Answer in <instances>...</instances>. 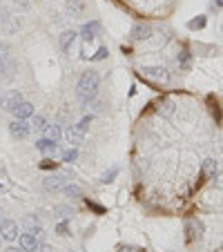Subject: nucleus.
<instances>
[{
  "label": "nucleus",
  "instance_id": "obj_1",
  "mask_svg": "<svg viewBox=\"0 0 223 252\" xmlns=\"http://www.w3.org/2000/svg\"><path fill=\"white\" fill-rule=\"evenodd\" d=\"M98 87H101V74L96 69H87L80 74L78 83H76V98L80 100V105L90 107L98 96Z\"/></svg>",
  "mask_w": 223,
  "mask_h": 252
},
{
  "label": "nucleus",
  "instance_id": "obj_2",
  "mask_svg": "<svg viewBox=\"0 0 223 252\" xmlns=\"http://www.w3.org/2000/svg\"><path fill=\"white\" fill-rule=\"evenodd\" d=\"M22 92L20 90H7L0 96V110L2 112H14L18 107V103H22Z\"/></svg>",
  "mask_w": 223,
  "mask_h": 252
},
{
  "label": "nucleus",
  "instance_id": "obj_3",
  "mask_svg": "<svg viewBox=\"0 0 223 252\" xmlns=\"http://www.w3.org/2000/svg\"><path fill=\"white\" fill-rule=\"evenodd\" d=\"M9 134H11V138H16V141H25V138H29V134H32V123L16 118V121L9 123Z\"/></svg>",
  "mask_w": 223,
  "mask_h": 252
},
{
  "label": "nucleus",
  "instance_id": "obj_4",
  "mask_svg": "<svg viewBox=\"0 0 223 252\" xmlns=\"http://www.w3.org/2000/svg\"><path fill=\"white\" fill-rule=\"evenodd\" d=\"M63 136H65V141L69 143V145H74V147H78L80 143L85 141V130L78 125V123H74V125H69L67 130L63 132Z\"/></svg>",
  "mask_w": 223,
  "mask_h": 252
},
{
  "label": "nucleus",
  "instance_id": "obj_5",
  "mask_svg": "<svg viewBox=\"0 0 223 252\" xmlns=\"http://www.w3.org/2000/svg\"><path fill=\"white\" fill-rule=\"evenodd\" d=\"M0 239H5V241H14V239H18V223L14 219H2L0 221Z\"/></svg>",
  "mask_w": 223,
  "mask_h": 252
},
{
  "label": "nucleus",
  "instance_id": "obj_6",
  "mask_svg": "<svg viewBox=\"0 0 223 252\" xmlns=\"http://www.w3.org/2000/svg\"><path fill=\"white\" fill-rule=\"evenodd\" d=\"M87 11L85 0H65V14L69 18H83Z\"/></svg>",
  "mask_w": 223,
  "mask_h": 252
},
{
  "label": "nucleus",
  "instance_id": "obj_7",
  "mask_svg": "<svg viewBox=\"0 0 223 252\" xmlns=\"http://www.w3.org/2000/svg\"><path fill=\"white\" fill-rule=\"evenodd\" d=\"M130 38L136 42L149 40V38H152V25H148V22H136V25L132 27V32H130Z\"/></svg>",
  "mask_w": 223,
  "mask_h": 252
},
{
  "label": "nucleus",
  "instance_id": "obj_8",
  "mask_svg": "<svg viewBox=\"0 0 223 252\" xmlns=\"http://www.w3.org/2000/svg\"><path fill=\"white\" fill-rule=\"evenodd\" d=\"M36 150L38 152H43V154H47V156H60V147H58V143L56 141H52V138H38L36 141Z\"/></svg>",
  "mask_w": 223,
  "mask_h": 252
},
{
  "label": "nucleus",
  "instance_id": "obj_9",
  "mask_svg": "<svg viewBox=\"0 0 223 252\" xmlns=\"http://www.w3.org/2000/svg\"><path fill=\"white\" fill-rule=\"evenodd\" d=\"M43 188H45V192H49V194H56V192H60V190L65 188V179L60 176V174H49V176L43 179Z\"/></svg>",
  "mask_w": 223,
  "mask_h": 252
},
{
  "label": "nucleus",
  "instance_id": "obj_10",
  "mask_svg": "<svg viewBox=\"0 0 223 252\" xmlns=\"http://www.w3.org/2000/svg\"><path fill=\"white\" fill-rule=\"evenodd\" d=\"M76 38H78V34H76L74 29H65V32L58 36V45H60V49H63L65 54H72V47H74Z\"/></svg>",
  "mask_w": 223,
  "mask_h": 252
},
{
  "label": "nucleus",
  "instance_id": "obj_11",
  "mask_svg": "<svg viewBox=\"0 0 223 252\" xmlns=\"http://www.w3.org/2000/svg\"><path fill=\"white\" fill-rule=\"evenodd\" d=\"M98 32H101V20H90V22H85L83 25V29H80V34L78 36L83 38V40H94L96 36H98Z\"/></svg>",
  "mask_w": 223,
  "mask_h": 252
},
{
  "label": "nucleus",
  "instance_id": "obj_12",
  "mask_svg": "<svg viewBox=\"0 0 223 252\" xmlns=\"http://www.w3.org/2000/svg\"><path fill=\"white\" fill-rule=\"evenodd\" d=\"M11 114L16 116V118H20V121H27V118H32L34 114H36V110H34V105L29 103V100H22V103H18V107Z\"/></svg>",
  "mask_w": 223,
  "mask_h": 252
},
{
  "label": "nucleus",
  "instance_id": "obj_13",
  "mask_svg": "<svg viewBox=\"0 0 223 252\" xmlns=\"http://www.w3.org/2000/svg\"><path fill=\"white\" fill-rule=\"evenodd\" d=\"M22 226H25V230L27 232H32V234H43V226H40V219H38L36 214H27L25 219H22Z\"/></svg>",
  "mask_w": 223,
  "mask_h": 252
},
{
  "label": "nucleus",
  "instance_id": "obj_14",
  "mask_svg": "<svg viewBox=\"0 0 223 252\" xmlns=\"http://www.w3.org/2000/svg\"><path fill=\"white\" fill-rule=\"evenodd\" d=\"M0 27H2V32L7 34V36H14V34L20 32V27H22V20L18 16H9L7 20L0 22Z\"/></svg>",
  "mask_w": 223,
  "mask_h": 252
},
{
  "label": "nucleus",
  "instance_id": "obj_15",
  "mask_svg": "<svg viewBox=\"0 0 223 252\" xmlns=\"http://www.w3.org/2000/svg\"><path fill=\"white\" fill-rule=\"evenodd\" d=\"M141 74H143L145 78L149 80H167V69L165 67H143L141 69Z\"/></svg>",
  "mask_w": 223,
  "mask_h": 252
},
{
  "label": "nucleus",
  "instance_id": "obj_16",
  "mask_svg": "<svg viewBox=\"0 0 223 252\" xmlns=\"http://www.w3.org/2000/svg\"><path fill=\"white\" fill-rule=\"evenodd\" d=\"M18 246H20L25 252H34V250H36V246H38L36 234H32V232H25V234H20V236H18Z\"/></svg>",
  "mask_w": 223,
  "mask_h": 252
},
{
  "label": "nucleus",
  "instance_id": "obj_17",
  "mask_svg": "<svg viewBox=\"0 0 223 252\" xmlns=\"http://www.w3.org/2000/svg\"><path fill=\"white\" fill-rule=\"evenodd\" d=\"M203 236V223L199 219H190L187 221V239H201Z\"/></svg>",
  "mask_w": 223,
  "mask_h": 252
},
{
  "label": "nucleus",
  "instance_id": "obj_18",
  "mask_svg": "<svg viewBox=\"0 0 223 252\" xmlns=\"http://www.w3.org/2000/svg\"><path fill=\"white\" fill-rule=\"evenodd\" d=\"M18 69V63L11 56H0V76H9L11 72Z\"/></svg>",
  "mask_w": 223,
  "mask_h": 252
},
{
  "label": "nucleus",
  "instance_id": "obj_19",
  "mask_svg": "<svg viewBox=\"0 0 223 252\" xmlns=\"http://www.w3.org/2000/svg\"><path fill=\"white\" fill-rule=\"evenodd\" d=\"M156 112H159V116H163V118H170L172 114H174V100L165 98L159 103V107H156Z\"/></svg>",
  "mask_w": 223,
  "mask_h": 252
},
{
  "label": "nucleus",
  "instance_id": "obj_20",
  "mask_svg": "<svg viewBox=\"0 0 223 252\" xmlns=\"http://www.w3.org/2000/svg\"><path fill=\"white\" fill-rule=\"evenodd\" d=\"M54 216H58L60 221H65V219H72V216H74V210H72L69 205H65V203H60V205H54Z\"/></svg>",
  "mask_w": 223,
  "mask_h": 252
},
{
  "label": "nucleus",
  "instance_id": "obj_21",
  "mask_svg": "<svg viewBox=\"0 0 223 252\" xmlns=\"http://www.w3.org/2000/svg\"><path fill=\"white\" fill-rule=\"evenodd\" d=\"M45 136L58 143L60 138H63V130H60L58 123H52V125H47V130H45Z\"/></svg>",
  "mask_w": 223,
  "mask_h": 252
},
{
  "label": "nucleus",
  "instance_id": "obj_22",
  "mask_svg": "<svg viewBox=\"0 0 223 252\" xmlns=\"http://www.w3.org/2000/svg\"><path fill=\"white\" fill-rule=\"evenodd\" d=\"M47 125H49V123L45 121V116H40V114H34L32 116V132H38V134H40V132L47 130Z\"/></svg>",
  "mask_w": 223,
  "mask_h": 252
},
{
  "label": "nucleus",
  "instance_id": "obj_23",
  "mask_svg": "<svg viewBox=\"0 0 223 252\" xmlns=\"http://www.w3.org/2000/svg\"><path fill=\"white\" fill-rule=\"evenodd\" d=\"M63 192H65L67 196H72V199H78V196H83V188H80V185H76V183L65 185Z\"/></svg>",
  "mask_w": 223,
  "mask_h": 252
},
{
  "label": "nucleus",
  "instance_id": "obj_24",
  "mask_svg": "<svg viewBox=\"0 0 223 252\" xmlns=\"http://www.w3.org/2000/svg\"><path fill=\"white\" fill-rule=\"evenodd\" d=\"M76 158H78V150L74 145L69 147V150H65V152H60V161L63 163H74Z\"/></svg>",
  "mask_w": 223,
  "mask_h": 252
},
{
  "label": "nucleus",
  "instance_id": "obj_25",
  "mask_svg": "<svg viewBox=\"0 0 223 252\" xmlns=\"http://www.w3.org/2000/svg\"><path fill=\"white\" fill-rule=\"evenodd\" d=\"M203 172H205V176H214V174H217V161L207 158V161L203 163Z\"/></svg>",
  "mask_w": 223,
  "mask_h": 252
},
{
  "label": "nucleus",
  "instance_id": "obj_26",
  "mask_svg": "<svg viewBox=\"0 0 223 252\" xmlns=\"http://www.w3.org/2000/svg\"><path fill=\"white\" fill-rule=\"evenodd\" d=\"M116 174H118V168H116V165H114V168H110V170H107V172H103V176H101V183H112Z\"/></svg>",
  "mask_w": 223,
  "mask_h": 252
},
{
  "label": "nucleus",
  "instance_id": "obj_27",
  "mask_svg": "<svg viewBox=\"0 0 223 252\" xmlns=\"http://www.w3.org/2000/svg\"><path fill=\"white\" fill-rule=\"evenodd\" d=\"M14 9L25 14V11L32 9V2H29V0H14Z\"/></svg>",
  "mask_w": 223,
  "mask_h": 252
},
{
  "label": "nucleus",
  "instance_id": "obj_28",
  "mask_svg": "<svg viewBox=\"0 0 223 252\" xmlns=\"http://www.w3.org/2000/svg\"><path fill=\"white\" fill-rule=\"evenodd\" d=\"M176 60H179L181 69H187V67H190V54H187L186 49H183V52L179 54V58H176Z\"/></svg>",
  "mask_w": 223,
  "mask_h": 252
},
{
  "label": "nucleus",
  "instance_id": "obj_29",
  "mask_svg": "<svg viewBox=\"0 0 223 252\" xmlns=\"http://www.w3.org/2000/svg\"><path fill=\"white\" fill-rule=\"evenodd\" d=\"M56 234H58V236H69V234H72V232H69V226H67V219L60 221L58 226H56Z\"/></svg>",
  "mask_w": 223,
  "mask_h": 252
},
{
  "label": "nucleus",
  "instance_id": "obj_30",
  "mask_svg": "<svg viewBox=\"0 0 223 252\" xmlns=\"http://www.w3.org/2000/svg\"><path fill=\"white\" fill-rule=\"evenodd\" d=\"M40 168H43V170H56V168H58V163L52 161V158H45V161L40 163Z\"/></svg>",
  "mask_w": 223,
  "mask_h": 252
},
{
  "label": "nucleus",
  "instance_id": "obj_31",
  "mask_svg": "<svg viewBox=\"0 0 223 252\" xmlns=\"http://www.w3.org/2000/svg\"><path fill=\"white\" fill-rule=\"evenodd\" d=\"M107 47H98V52L94 54V56H92V60H103V58H107Z\"/></svg>",
  "mask_w": 223,
  "mask_h": 252
},
{
  "label": "nucleus",
  "instance_id": "obj_32",
  "mask_svg": "<svg viewBox=\"0 0 223 252\" xmlns=\"http://www.w3.org/2000/svg\"><path fill=\"white\" fill-rule=\"evenodd\" d=\"M34 252H54V248L49 246V243H40L38 241V246H36V250Z\"/></svg>",
  "mask_w": 223,
  "mask_h": 252
},
{
  "label": "nucleus",
  "instance_id": "obj_33",
  "mask_svg": "<svg viewBox=\"0 0 223 252\" xmlns=\"http://www.w3.org/2000/svg\"><path fill=\"white\" fill-rule=\"evenodd\" d=\"M203 25H205V18L199 16V20H192V22H190V29H201Z\"/></svg>",
  "mask_w": 223,
  "mask_h": 252
},
{
  "label": "nucleus",
  "instance_id": "obj_34",
  "mask_svg": "<svg viewBox=\"0 0 223 252\" xmlns=\"http://www.w3.org/2000/svg\"><path fill=\"white\" fill-rule=\"evenodd\" d=\"M134 170H136V172H141V170H148V161H145V158H141V161H136L134 163Z\"/></svg>",
  "mask_w": 223,
  "mask_h": 252
},
{
  "label": "nucleus",
  "instance_id": "obj_35",
  "mask_svg": "<svg viewBox=\"0 0 223 252\" xmlns=\"http://www.w3.org/2000/svg\"><path fill=\"white\" fill-rule=\"evenodd\" d=\"M0 56H9V45L7 42H0Z\"/></svg>",
  "mask_w": 223,
  "mask_h": 252
},
{
  "label": "nucleus",
  "instance_id": "obj_36",
  "mask_svg": "<svg viewBox=\"0 0 223 252\" xmlns=\"http://www.w3.org/2000/svg\"><path fill=\"white\" fill-rule=\"evenodd\" d=\"M2 252H25V250H22V248L20 246H9V248H5V250H2Z\"/></svg>",
  "mask_w": 223,
  "mask_h": 252
},
{
  "label": "nucleus",
  "instance_id": "obj_37",
  "mask_svg": "<svg viewBox=\"0 0 223 252\" xmlns=\"http://www.w3.org/2000/svg\"><path fill=\"white\" fill-rule=\"evenodd\" d=\"M214 188H217V190H223V176H217V181H214Z\"/></svg>",
  "mask_w": 223,
  "mask_h": 252
},
{
  "label": "nucleus",
  "instance_id": "obj_38",
  "mask_svg": "<svg viewBox=\"0 0 223 252\" xmlns=\"http://www.w3.org/2000/svg\"><path fill=\"white\" fill-rule=\"evenodd\" d=\"M217 5H219V7H223V0H217Z\"/></svg>",
  "mask_w": 223,
  "mask_h": 252
},
{
  "label": "nucleus",
  "instance_id": "obj_39",
  "mask_svg": "<svg viewBox=\"0 0 223 252\" xmlns=\"http://www.w3.org/2000/svg\"><path fill=\"white\" fill-rule=\"evenodd\" d=\"M121 252H130V250H128V248H121Z\"/></svg>",
  "mask_w": 223,
  "mask_h": 252
},
{
  "label": "nucleus",
  "instance_id": "obj_40",
  "mask_svg": "<svg viewBox=\"0 0 223 252\" xmlns=\"http://www.w3.org/2000/svg\"><path fill=\"white\" fill-rule=\"evenodd\" d=\"M0 221H2V208H0Z\"/></svg>",
  "mask_w": 223,
  "mask_h": 252
}]
</instances>
